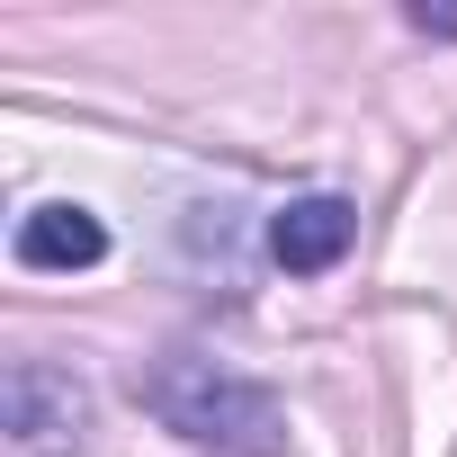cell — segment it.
Returning <instances> with one entry per match:
<instances>
[{
  "label": "cell",
  "mask_w": 457,
  "mask_h": 457,
  "mask_svg": "<svg viewBox=\"0 0 457 457\" xmlns=\"http://www.w3.org/2000/svg\"><path fill=\"white\" fill-rule=\"evenodd\" d=\"M135 403L153 421H170L188 448H215V457H278L287 448V412L270 386L234 377V368H215L197 350H170L135 377Z\"/></svg>",
  "instance_id": "cell-1"
},
{
  "label": "cell",
  "mask_w": 457,
  "mask_h": 457,
  "mask_svg": "<svg viewBox=\"0 0 457 457\" xmlns=\"http://www.w3.org/2000/svg\"><path fill=\"white\" fill-rule=\"evenodd\" d=\"M0 412H10V430L28 448H72L81 421H90V395L72 368H46V359H19L10 386H0Z\"/></svg>",
  "instance_id": "cell-2"
},
{
  "label": "cell",
  "mask_w": 457,
  "mask_h": 457,
  "mask_svg": "<svg viewBox=\"0 0 457 457\" xmlns=\"http://www.w3.org/2000/svg\"><path fill=\"white\" fill-rule=\"evenodd\" d=\"M350 234H359V206L314 188V197H287V206L270 215V261L296 270V278H314V270H332V261L350 252Z\"/></svg>",
  "instance_id": "cell-3"
},
{
  "label": "cell",
  "mask_w": 457,
  "mask_h": 457,
  "mask_svg": "<svg viewBox=\"0 0 457 457\" xmlns=\"http://www.w3.org/2000/svg\"><path fill=\"white\" fill-rule=\"evenodd\" d=\"M108 234H99V215L90 206H37L19 215V261L28 270H99Z\"/></svg>",
  "instance_id": "cell-4"
},
{
  "label": "cell",
  "mask_w": 457,
  "mask_h": 457,
  "mask_svg": "<svg viewBox=\"0 0 457 457\" xmlns=\"http://www.w3.org/2000/svg\"><path fill=\"white\" fill-rule=\"evenodd\" d=\"M412 28L421 37H457V10H412Z\"/></svg>",
  "instance_id": "cell-5"
}]
</instances>
